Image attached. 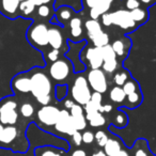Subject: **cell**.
Masks as SVG:
<instances>
[{
    "mask_svg": "<svg viewBox=\"0 0 156 156\" xmlns=\"http://www.w3.org/2000/svg\"><path fill=\"white\" fill-rule=\"evenodd\" d=\"M31 78V94L37 104L41 106L51 105L52 92L55 90L54 83L49 76L43 71L37 69L30 74Z\"/></svg>",
    "mask_w": 156,
    "mask_h": 156,
    "instance_id": "obj_1",
    "label": "cell"
},
{
    "mask_svg": "<svg viewBox=\"0 0 156 156\" xmlns=\"http://www.w3.org/2000/svg\"><path fill=\"white\" fill-rule=\"evenodd\" d=\"M73 63L66 57L62 56L58 60L54 61L48 67V76L51 81L57 85H66L73 74Z\"/></svg>",
    "mask_w": 156,
    "mask_h": 156,
    "instance_id": "obj_2",
    "label": "cell"
},
{
    "mask_svg": "<svg viewBox=\"0 0 156 156\" xmlns=\"http://www.w3.org/2000/svg\"><path fill=\"white\" fill-rule=\"evenodd\" d=\"M17 100L13 96H5L0 100V123L3 126L18 125L20 122Z\"/></svg>",
    "mask_w": 156,
    "mask_h": 156,
    "instance_id": "obj_3",
    "label": "cell"
},
{
    "mask_svg": "<svg viewBox=\"0 0 156 156\" xmlns=\"http://www.w3.org/2000/svg\"><path fill=\"white\" fill-rule=\"evenodd\" d=\"M26 37L30 45L42 51L48 46V26L45 23H34L28 28Z\"/></svg>",
    "mask_w": 156,
    "mask_h": 156,
    "instance_id": "obj_4",
    "label": "cell"
},
{
    "mask_svg": "<svg viewBox=\"0 0 156 156\" xmlns=\"http://www.w3.org/2000/svg\"><path fill=\"white\" fill-rule=\"evenodd\" d=\"M92 91L89 87V83L87 80V76L78 75L75 77L73 81V85L71 87V96L72 100L76 104L85 106L87 103L90 102Z\"/></svg>",
    "mask_w": 156,
    "mask_h": 156,
    "instance_id": "obj_5",
    "label": "cell"
},
{
    "mask_svg": "<svg viewBox=\"0 0 156 156\" xmlns=\"http://www.w3.org/2000/svg\"><path fill=\"white\" fill-rule=\"evenodd\" d=\"M60 109L54 105L41 106L35 112V123L40 128L46 130L50 127H54L58 120Z\"/></svg>",
    "mask_w": 156,
    "mask_h": 156,
    "instance_id": "obj_6",
    "label": "cell"
},
{
    "mask_svg": "<svg viewBox=\"0 0 156 156\" xmlns=\"http://www.w3.org/2000/svg\"><path fill=\"white\" fill-rule=\"evenodd\" d=\"M87 80L89 87L93 92L98 93H106L108 90V80H107L106 73L102 69H90L87 74Z\"/></svg>",
    "mask_w": 156,
    "mask_h": 156,
    "instance_id": "obj_7",
    "label": "cell"
},
{
    "mask_svg": "<svg viewBox=\"0 0 156 156\" xmlns=\"http://www.w3.org/2000/svg\"><path fill=\"white\" fill-rule=\"evenodd\" d=\"M111 20H112V25L121 28L122 30L126 32H130L138 28V25L130 17L129 11L127 10H117V11L111 13Z\"/></svg>",
    "mask_w": 156,
    "mask_h": 156,
    "instance_id": "obj_8",
    "label": "cell"
},
{
    "mask_svg": "<svg viewBox=\"0 0 156 156\" xmlns=\"http://www.w3.org/2000/svg\"><path fill=\"white\" fill-rule=\"evenodd\" d=\"M54 128L57 134L67 135V136H69V137L73 134H75L76 132H78V130H76L75 126H74V124H73L71 115H69V111L66 110V109L60 110L58 120H57Z\"/></svg>",
    "mask_w": 156,
    "mask_h": 156,
    "instance_id": "obj_9",
    "label": "cell"
},
{
    "mask_svg": "<svg viewBox=\"0 0 156 156\" xmlns=\"http://www.w3.org/2000/svg\"><path fill=\"white\" fill-rule=\"evenodd\" d=\"M11 88L14 93H31V78L29 73H20L11 80Z\"/></svg>",
    "mask_w": 156,
    "mask_h": 156,
    "instance_id": "obj_10",
    "label": "cell"
},
{
    "mask_svg": "<svg viewBox=\"0 0 156 156\" xmlns=\"http://www.w3.org/2000/svg\"><path fill=\"white\" fill-rule=\"evenodd\" d=\"M83 57L87 60V63L91 69H102L103 65V54L102 48L95 47V46H90L83 51Z\"/></svg>",
    "mask_w": 156,
    "mask_h": 156,
    "instance_id": "obj_11",
    "label": "cell"
},
{
    "mask_svg": "<svg viewBox=\"0 0 156 156\" xmlns=\"http://www.w3.org/2000/svg\"><path fill=\"white\" fill-rule=\"evenodd\" d=\"M64 44V37H63L62 31L60 27L52 25L48 27V46L51 49H62Z\"/></svg>",
    "mask_w": 156,
    "mask_h": 156,
    "instance_id": "obj_12",
    "label": "cell"
},
{
    "mask_svg": "<svg viewBox=\"0 0 156 156\" xmlns=\"http://www.w3.org/2000/svg\"><path fill=\"white\" fill-rule=\"evenodd\" d=\"M20 0H0V12L10 20L18 17Z\"/></svg>",
    "mask_w": 156,
    "mask_h": 156,
    "instance_id": "obj_13",
    "label": "cell"
},
{
    "mask_svg": "<svg viewBox=\"0 0 156 156\" xmlns=\"http://www.w3.org/2000/svg\"><path fill=\"white\" fill-rule=\"evenodd\" d=\"M113 51H115L117 58H120L122 61L125 60V58L127 57L128 51H129L130 47V41L128 39H119L115 40L111 44Z\"/></svg>",
    "mask_w": 156,
    "mask_h": 156,
    "instance_id": "obj_14",
    "label": "cell"
},
{
    "mask_svg": "<svg viewBox=\"0 0 156 156\" xmlns=\"http://www.w3.org/2000/svg\"><path fill=\"white\" fill-rule=\"evenodd\" d=\"M124 143L122 142V140L119 138V137L115 136L111 137V138H108L106 144L103 147V151L105 152L107 156H113L117 153H119L121 150L124 149Z\"/></svg>",
    "mask_w": 156,
    "mask_h": 156,
    "instance_id": "obj_15",
    "label": "cell"
},
{
    "mask_svg": "<svg viewBox=\"0 0 156 156\" xmlns=\"http://www.w3.org/2000/svg\"><path fill=\"white\" fill-rule=\"evenodd\" d=\"M115 0H100L98 3L94 8H92L90 10V16L91 20H98L103 14L108 13L110 10L112 3L115 2Z\"/></svg>",
    "mask_w": 156,
    "mask_h": 156,
    "instance_id": "obj_16",
    "label": "cell"
},
{
    "mask_svg": "<svg viewBox=\"0 0 156 156\" xmlns=\"http://www.w3.org/2000/svg\"><path fill=\"white\" fill-rule=\"evenodd\" d=\"M129 14H130V17L133 18V20L138 25V27L145 24L149 20L150 17L149 9L144 7H139L137 9L133 10V11H129Z\"/></svg>",
    "mask_w": 156,
    "mask_h": 156,
    "instance_id": "obj_17",
    "label": "cell"
},
{
    "mask_svg": "<svg viewBox=\"0 0 156 156\" xmlns=\"http://www.w3.org/2000/svg\"><path fill=\"white\" fill-rule=\"evenodd\" d=\"M132 151L133 156H152L147 141L143 138H139L135 141Z\"/></svg>",
    "mask_w": 156,
    "mask_h": 156,
    "instance_id": "obj_18",
    "label": "cell"
},
{
    "mask_svg": "<svg viewBox=\"0 0 156 156\" xmlns=\"http://www.w3.org/2000/svg\"><path fill=\"white\" fill-rule=\"evenodd\" d=\"M69 29H71V37L74 42H78L83 35V28H81V20L78 16H74L69 22Z\"/></svg>",
    "mask_w": 156,
    "mask_h": 156,
    "instance_id": "obj_19",
    "label": "cell"
},
{
    "mask_svg": "<svg viewBox=\"0 0 156 156\" xmlns=\"http://www.w3.org/2000/svg\"><path fill=\"white\" fill-rule=\"evenodd\" d=\"M63 151L52 145H41L34 149V156H62Z\"/></svg>",
    "mask_w": 156,
    "mask_h": 156,
    "instance_id": "obj_20",
    "label": "cell"
},
{
    "mask_svg": "<svg viewBox=\"0 0 156 156\" xmlns=\"http://www.w3.org/2000/svg\"><path fill=\"white\" fill-rule=\"evenodd\" d=\"M18 112H20V117L23 120H32L35 115V107L30 102H25L23 103L20 106H18Z\"/></svg>",
    "mask_w": 156,
    "mask_h": 156,
    "instance_id": "obj_21",
    "label": "cell"
},
{
    "mask_svg": "<svg viewBox=\"0 0 156 156\" xmlns=\"http://www.w3.org/2000/svg\"><path fill=\"white\" fill-rule=\"evenodd\" d=\"M85 28L87 30L88 37L90 40H92L94 37H96L98 34H100L101 32H103L102 25L98 20H88L85 23Z\"/></svg>",
    "mask_w": 156,
    "mask_h": 156,
    "instance_id": "obj_22",
    "label": "cell"
},
{
    "mask_svg": "<svg viewBox=\"0 0 156 156\" xmlns=\"http://www.w3.org/2000/svg\"><path fill=\"white\" fill-rule=\"evenodd\" d=\"M55 16H56L58 24H64L65 22H69L71 18L73 17V10L67 5H62L56 10Z\"/></svg>",
    "mask_w": 156,
    "mask_h": 156,
    "instance_id": "obj_23",
    "label": "cell"
},
{
    "mask_svg": "<svg viewBox=\"0 0 156 156\" xmlns=\"http://www.w3.org/2000/svg\"><path fill=\"white\" fill-rule=\"evenodd\" d=\"M35 10H37V7H35V5L31 0H25V1L20 3L18 15L22 16V17L28 18L30 17V15H32L34 13Z\"/></svg>",
    "mask_w": 156,
    "mask_h": 156,
    "instance_id": "obj_24",
    "label": "cell"
},
{
    "mask_svg": "<svg viewBox=\"0 0 156 156\" xmlns=\"http://www.w3.org/2000/svg\"><path fill=\"white\" fill-rule=\"evenodd\" d=\"M125 98L126 95L122 87L113 86L109 91V100L115 104H123V103H125Z\"/></svg>",
    "mask_w": 156,
    "mask_h": 156,
    "instance_id": "obj_25",
    "label": "cell"
},
{
    "mask_svg": "<svg viewBox=\"0 0 156 156\" xmlns=\"http://www.w3.org/2000/svg\"><path fill=\"white\" fill-rule=\"evenodd\" d=\"M112 124L115 127L117 128H124L127 126L128 124V115H126L125 111L123 110H118L115 113L112 118Z\"/></svg>",
    "mask_w": 156,
    "mask_h": 156,
    "instance_id": "obj_26",
    "label": "cell"
},
{
    "mask_svg": "<svg viewBox=\"0 0 156 156\" xmlns=\"http://www.w3.org/2000/svg\"><path fill=\"white\" fill-rule=\"evenodd\" d=\"M142 93H141V90L136 91L134 93L129 94V95H126L125 98V106L128 108H136L139 105L142 103Z\"/></svg>",
    "mask_w": 156,
    "mask_h": 156,
    "instance_id": "obj_27",
    "label": "cell"
},
{
    "mask_svg": "<svg viewBox=\"0 0 156 156\" xmlns=\"http://www.w3.org/2000/svg\"><path fill=\"white\" fill-rule=\"evenodd\" d=\"M130 75L129 73H128L126 69H120V71L115 72V75H113V83H115V86H119V87H122V86L124 85V83H126V81L129 79Z\"/></svg>",
    "mask_w": 156,
    "mask_h": 156,
    "instance_id": "obj_28",
    "label": "cell"
},
{
    "mask_svg": "<svg viewBox=\"0 0 156 156\" xmlns=\"http://www.w3.org/2000/svg\"><path fill=\"white\" fill-rule=\"evenodd\" d=\"M122 89H123L125 95H129V94L134 93V92L141 90L140 87H139L138 81H137L135 78H133L132 76H130L129 79H128V80L126 81V83H124L123 86H122Z\"/></svg>",
    "mask_w": 156,
    "mask_h": 156,
    "instance_id": "obj_29",
    "label": "cell"
},
{
    "mask_svg": "<svg viewBox=\"0 0 156 156\" xmlns=\"http://www.w3.org/2000/svg\"><path fill=\"white\" fill-rule=\"evenodd\" d=\"M91 41H92L93 46L98 47V48H103V47H105V46L109 45V41H110V39H109L108 33H106V32L103 31V32H101L100 34H98L96 37H94Z\"/></svg>",
    "mask_w": 156,
    "mask_h": 156,
    "instance_id": "obj_30",
    "label": "cell"
},
{
    "mask_svg": "<svg viewBox=\"0 0 156 156\" xmlns=\"http://www.w3.org/2000/svg\"><path fill=\"white\" fill-rule=\"evenodd\" d=\"M72 121H73V124L75 126L76 130L78 132H81V130H85L86 127L88 125V121L86 119L85 115H75V117H72Z\"/></svg>",
    "mask_w": 156,
    "mask_h": 156,
    "instance_id": "obj_31",
    "label": "cell"
},
{
    "mask_svg": "<svg viewBox=\"0 0 156 156\" xmlns=\"http://www.w3.org/2000/svg\"><path fill=\"white\" fill-rule=\"evenodd\" d=\"M118 67H119V61L118 58L112 59V60L104 61L102 65V69L106 74H113L115 72H117Z\"/></svg>",
    "mask_w": 156,
    "mask_h": 156,
    "instance_id": "obj_32",
    "label": "cell"
},
{
    "mask_svg": "<svg viewBox=\"0 0 156 156\" xmlns=\"http://www.w3.org/2000/svg\"><path fill=\"white\" fill-rule=\"evenodd\" d=\"M52 13V7L51 5H40V7H37V14L40 16L41 18H44V20H49L51 17Z\"/></svg>",
    "mask_w": 156,
    "mask_h": 156,
    "instance_id": "obj_33",
    "label": "cell"
},
{
    "mask_svg": "<svg viewBox=\"0 0 156 156\" xmlns=\"http://www.w3.org/2000/svg\"><path fill=\"white\" fill-rule=\"evenodd\" d=\"M69 93L67 85H56L55 86V98L57 101H63Z\"/></svg>",
    "mask_w": 156,
    "mask_h": 156,
    "instance_id": "obj_34",
    "label": "cell"
},
{
    "mask_svg": "<svg viewBox=\"0 0 156 156\" xmlns=\"http://www.w3.org/2000/svg\"><path fill=\"white\" fill-rule=\"evenodd\" d=\"M105 123H106V119H105L104 115L101 113L100 111L89 121V124L92 127H102L105 125Z\"/></svg>",
    "mask_w": 156,
    "mask_h": 156,
    "instance_id": "obj_35",
    "label": "cell"
},
{
    "mask_svg": "<svg viewBox=\"0 0 156 156\" xmlns=\"http://www.w3.org/2000/svg\"><path fill=\"white\" fill-rule=\"evenodd\" d=\"M108 135L104 132V130L100 129L94 134V141H96V143L98 144V147H104V145L106 144L107 140H108Z\"/></svg>",
    "mask_w": 156,
    "mask_h": 156,
    "instance_id": "obj_36",
    "label": "cell"
},
{
    "mask_svg": "<svg viewBox=\"0 0 156 156\" xmlns=\"http://www.w3.org/2000/svg\"><path fill=\"white\" fill-rule=\"evenodd\" d=\"M102 54H103V60L104 61L112 60V59L117 58V56H115V51H113V49H112V47H111L110 44L102 48Z\"/></svg>",
    "mask_w": 156,
    "mask_h": 156,
    "instance_id": "obj_37",
    "label": "cell"
},
{
    "mask_svg": "<svg viewBox=\"0 0 156 156\" xmlns=\"http://www.w3.org/2000/svg\"><path fill=\"white\" fill-rule=\"evenodd\" d=\"M90 102L98 108V110H100L101 106L103 105V94L98 93V92H92Z\"/></svg>",
    "mask_w": 156,
    "mask_h": 156,
    "instance_id": "obj_38",
    "label": "cell"
},
{
    "mask_svg": "<svg viewBox=\"0 0 156 156\" xmlns=\"http://www.w3.org/2000/svg\"><path fill=\"white\" fill-rule=\"evenodd\" d=\"M61 57V51L58 49H51L49 50V51L47 52V55H46V59H47L48 62H54V61L58 60L59 58Z\"/></svg>",
    "mask_w": 156,
    "mask_h": 156,
    "instance_id": "obj_39",
    "label": "cell"
},
{
    "mask_svg": "<svg viewBox=\"0 0 156 156\" xmlns=\"http://www.w3.org/2000/svg\"><path fill=\"white\" fill-rule=\"evenodd\" d=\"M81 138H83V143L85 144H91L94 141V133L91 130H85L81 134Z\"/></svg>",
    "mask_w": 156,
    "mask_h": 156,
    "instance_id": "obj_40",
    "label": "cell"
},
{
    "mask_svg": "<svg viewBox=\"0 0 156 156\" xmlns=\"http://www.w3.org/2000/svg\"><path fill=\"white\" fill-rule=\"evenodd\" d=\"M124 5L126 8L125 10L133 11V10L141 7V3L139 2V0H124Z\"/></svg>",
    "mask_w": 156,
    "mask_h": 156,
    "instance_id": "obj_41",
    "label": "cell"
},
{
    "mask_svg": "<svg viewBox=\"0 0 156 156\" xmlns=\"http://www.w3.org/2000/svg\"><path fill=\"white\" fill-rule=\"evenodd\" d=\"M69 115L72 117H75V115H85V110H83V107L80 106V105L75 104L71 109H69Z\"/></svg>",
    "mask_w": 156,
    "mask_h": 156,
    "instance_id": "obj_42",
    "label": "cell"
},
{
    "mask_svg": "<svg viewBox=\"0 0 156 156\" xmlns=\"http://www.w3.org/2000/svg\"><path fill=\"white\" fill-rule=\"evenodd\" d=\"M72 141H73L74 145L75 147H80L81 143H83V138H81V133L80 132H76L75 134H73L71 136Z\"/></svg>",
    "mask_w": 156,
    "mask_h": 156,
    "instance_id": "obj_43",
    "label": "cell"
},
{
    "mask_svg": "<svg viewBox=\"0 0 156 156\" xmlns=\"http://www.w3.org/2000/svg\"><path fill=\"white\" fill-rule=\"evenodd\" d=\"M101 20H102V25L105 27H110L112 25V20H111V13H105L101 16Z\"/></svg>",
    "mask_w": 156,
    "mask_h": 156,
    "instance_id": "obj_44",
    "label": "cell"
},
{
    "mask_svg": "<svg viewBox=\"0 0 156 156\" xmlns=\"http://www.w3.org/2000/svg\"><path fill=\"white\" fill-rule=\"evenodd\" d=\"M33 3L35 5V7H40V5H52L55 2V0H31Z\"/></svg>",
    "mask_w": 156,
    "mask_h": 156,
    "instance_id": "obj_45",
    "label": "cell"
},
{
    "mask_svg": "<svg viewBox=\"0 0 156 156\" xmlns=\"http://www.w3.org/2000/svg\"><path fill=\"white\" fill-rule=\"evenodd\" d=\"M81 1H83V7L91 10L92 8H94L96 5H98L100 0H81Z\"/></svg>",
    "mask_w": 156,
    "mask_h": 156,
    "instance_id": "obj_46",
    "label": "cell"
},
{
    "mask_svg": "<svg viewBox=\"0 0 156 156\" xmlns=\"http://www.w3.org/2000/svg\"><path fill=\"white\" fill-rule=\"evenodd\" d=\"M113 110V107H112V105L111 104H103L102 106H101V108H100V112L101 113H109V112H111V111Z\"/></svg>",
    "mask_w": 156,
    "mask_h": 156,
    "instance_id": "obj_47",
    "label": "cell"
},
{
    "mask_svg": "<svg viewBox=\"0 0 156 156\" xmlns=\"http://www.w3.org/2000/svg\"><path fill=\"white\" fill-rule=\"evenodd\" d=\"M71 156H88L87 152L83 149H75L71 153Z\"/></svg>",
    "mask_w": 156,
    "mask_h": 156,
    "instance_id": "obj_48",
    "label": "cell"
},
{
    "mask_svg": "<svg viewBox=\"0 0 156 156\" xmlns=\"http://www.w3.org/2000/svg\"><path fill=\"white\" fill-rule=\"evenodd\" d=\"M141 5H144V8H150L156 3V0H139Z\"/></svg>",
    "mask_w": 156,
    "mask_h": 156,
    "instance_id": "obj_49",
    "label": "cell"
},
{
    "mask_svg": "<svg viewBox=\"0 0 156 156\" xmlns=\"http://www.w3.org/2000/svg\"><path fill=\"white\" fill-rule=\"evenodd\" d=\"M75 104H76V103L74 102L72 98H69V100H66L64 102V109H66V110H69V109H71Z\"/></svg>",
    "mask_w": 156,
    "mask_h": 156,
    "instance_id": "obj_50",
    "label": "cell"
},
{
    "mask_svg": "<svg viewBox=\"0 0 156 156\" xmlns=\"http://www.w3.org/2000/svg\"><path fill=\"white\" fill-rule=\"evenodd\" d=\"M113 156H132L130 155V153L127 151V150L124 147L123 150H121V151L119 152V153H117L115 155H113Z\"/></svg>",
    "mask_w": 156,
    "mask_h": 156,
    "instance_id": "obj_51",
    "label": "cell"
},
{
    "mask_svg": "<svg viewBox=\"0 0 156 156\" xmlns=\"http://www.w3.org/2000/svg\"><path fill=\"white\" fill-rule=\"evenodd\" d=\"M91 156H107V155L105 154V152L103 151V150H98V151L94 152V153L92 154Z\"/></svg>",
    "mask_w": 156,
    "mask_h": 156,
    "instance_id": "obj_52",
    "label": "cell"
},
{
    "mask_svg": "<svg viewBox=\"0 0 156 156\" xmlns=\"http://www.w3.org/2000/svg\"><path fill=\"white\" fill-rule=\"evenodd\" d=\"M3 127H5V126L2 125V124L0 123V137H1V134H2V130H3Z\"/></svg>",
    "mask_w": 156,
    "mask_h": 156,
    "instance_id": "obj_53",
    "label": "cell"
},
{
    "mask_svg": "<svg viewBox=\"0 0 156 156\" xmlns=\"http://www.w3.org/2000/svg\"><path fill=\"white\" fill-rule=\"evenodd\" d=\"M23 1H25V0H20V2H23Z\"/></svg>",
    "mask_w": 156,
    "mask_h": 156,
    "instance_id": "obj_54",
    "label": "cell"
},
{
    "mask_svg": "<svg viewBox=\"0 0 156 156\" xmlns=\"http://www.w3.org/2000/svg\"><path fill=\"white\" fill-rule=\"evenodd\" d=\"M152 156H155V155H154V154H152Z\"/></svg>",
    "mask_w": 156,
    "mask_h": 156,
    "instance_id": "obj_55",
    "label": "cell"
}]
</instances>
